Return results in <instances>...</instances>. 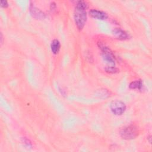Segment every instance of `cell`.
Returning <instances> with one entry per match:
<instances>
[{
    "label": "cell",
    "mask_w": 152,
    "mask_h": 152,
    "mask_svg": "<svg viewBox=\"0 0 152 152\" xmlns=\"http://www.w3.org/2000/svg\"><path fill=\"white\" fill-rule=\"evenodd\" d=\"M88 4L83 1H77L74 11V21L77 27L79 30L83 29L87 21L86 10Z\"/></svg>",
    "instance_id": "6da1fadb"
},
{
    "label": "cell",
    "mask_w": 152,
    "mask_h": 152,
    "mask_svg": "<svg viewBox=\"0 0 152 152\" xmlns=\"http://www.w3.org/2000/svg\"><path fill=\"white\" fill-rule=\"evenodd\" d=\"M99 47L102 51V55L103 61L106 64V66H115V58L110 50V49L102 43H99Z\"/></svg>",
    "instance_id": "7a4b0ae2"
},
{
    "label": "cell",
    "mask_w": 152,
    "mask_h": 152,
    "mask_svg": "<svg viewBox=\"0 0 152 152\" xmlns=\"http://www.w3.org/2000/svg\"><path fill=\"white\" fill-rule=\"evenodd\" d=\"M120 135L123 139L127 140H132L138 135V131L135 125H130L122 128L121 131Z\"/></svg>",
    "instance_id": "3957f363"
},
{
    "label": "cell",
    "mask_w": 152,
    "mask_h": 152,
    "mask_svg": "<svg viewBox=\"0 0 152 152\" xmlns=\"http://www.w3.org/2000/svg\"><path fill=\"white\" fill-rule=\"evenodd\" d=\"M110 109L112 112L116 115H121L126 110L125 104L121 100L112 101L110 104Z\"/></svg>",
    "instance_id": "277c9868"
},
{
    "label": "cell",
    "mask_w": 152,
    "mask_h": 152,
    "mask_svg": "<svg viewBox=\"0 0 152 152\" xmlns=\"http://www.w3.org/2000/svg\"><path fill=\"white\" fill-rule=\"evenodd\" d=\"M89 14L93 18L98 20H106L107 18V14L101 10H98L96 9H91L89 11Z\"/></svg>",
    "instance_id": "5b68a950"
},
{
    "label": "cell",
    "mask_w": 152,
    "mask_h": 152,
    "mask_svg": "<svg viewBox=\"0 0 152 152\" xmlns=\"http://www.w3.org/2000/svg\"><path fill=\"white\" fill-rule=\"evenodd\" d=\"M30 12L31 15L36 19H43L45 17V14L33 5H30Z\"/></svg>",
    "instance_id": "8992f818"
},
{
    "label": "cell",
    "mask_w": 152,
    "mask_h": 152,
    "mask_svg": "<svg viewBox=\"0 0 152 152\" xmlns=\"http://www.w3.org/2000/svg\"><path fill=\"white\" fill-rule=\"evenodd\" d=\"M113 34L119 40H126L129 38V34L124 30L120 28H115L113 30Z\"/></svg>",
    "instance_id": "52a82bcc"
},
{
    "label": "cell",
    "mask_w": 152,
    "mask_h": 152,
    "mask_svg": "<svg viewBox=\"0 0 152 152\" xmlns=\"http://www.w3.org/2000/svg\"><path fill=\"white\" fill-rule=\"evenodd\" d=\"M50 48L52 53L54 54H57L59 52L61 48L59 41L58 39H53L51 42Z\"/></svg>",
    "instance_id": "ba28073f"
},
{
    "label": "cell",
    "mask_w": 152,
    "mask_h": 152,
    "mask_svg": "<svg viewBox=\"0 0 152 152\" xmlns=\"http://www.w3.org/2000/svg\"><path fill=\"white\" fill-rule=\"evenodd\" d=\"M110 92L105 88H100L96 92V95L102 99H106L110 96Z\"/></svg>",
    "instance_id": "9c48e42d"
},
{
    "label": "cell",
    "mask_w": 152,
    "mask_h": 152,
    "mask_svg": "<svg viewBox=\"0 0 152 152\" xmlns=\"http://www.w3.org/2000/svg\"><path fill=\"white\" fill-rule=\"evenodd\" d=\"M129 88L131 89H138V90H141L142 87V82L141 80H135L134 81H132L129 86Z\"/></svg>",
    "instance_id": "30bf717a"
},
{
    "label": "cell",
    "mask_w": 152,
    "mask_h": 152,
    "mask_svg": "<svg viewBox=\"0 0 152 152\" xmlns=\"http://www.w3.org/2000/svg\"><path fill=\"white\" fill-rule=\"evenodd\" d=\"M106 72L110 74H115L119 71V69L115 66H106L105 68Z\"/></svg>",
    "instance_id": "8fae6325"
},
{
    "label": "cell",
    "mask_w": 152,
    "mask_h": 152,
    "mask_svg": "<svg viewBox=\"0 0 152 152\" xmlns=\"http://www.w3.org/2000/svg\"><path fill=\"white\" fill-rule=\"evenodd\" d=\"M21 140H22L23 143L25 145H26L27 147H31L32 146L31 142H30V141L28 139L26 138V137H23V138H21Z\"/></svg>",
    "instance_id": "7c38bea8"
},
{
    "label": "cell",
    "mask_w": 152,
    "mask_h": 152,
    "mask_svg": "<svg viewBox=\"0 0 152 152\" xmlns=\"http://www.w3.org/2000/svg\"><path fill=\"white\" fill-rule=\"evenodd\" d=\"M1 6L3 8H7L8 7V3L7 1H1Z\"/></svg>",
    "instance_id": "4fadbf2b"
},
{
    "label": "cell",
    "mask_w": 152,
    "mask_h": 152,
    "mask_svg": "<svg viewBox=\"0 0 152 152\" xmlns=\"http://www.w3.org/2000/svg\"><path fill=\"white\" fill-rule=\"evenodd\" d=\"M2 39H3L2 38V33H1V44L2 43Z\"/></svg>",
    "instance_id": "5bb4252c"
}]
</instances>
